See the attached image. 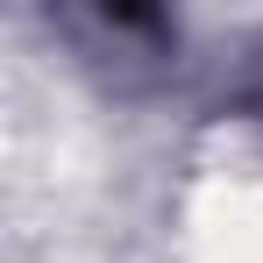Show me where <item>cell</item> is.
Returning a JSON list of instances; mask_svg holds the SVG:
<instances>
[{
  "label": "cell",
  "mask_w": 263,
  "mask_h": 263,
  "mask_svg": "<svg viewBox=\"0 0 263 263\" xmlns=\"http://www.w3.org/2000/svg\"><path fill=\"white\" fill-rule=\"evenodd\" d=\"M57 29L114 86H149L157 71L178 64V22L164 7H64Z\"/></svg>",
  "instance_id": "6da1fadb"
},
{
  "label": "cell",
  "mask_w": 263,
  "mask_h": 263,
  "mask_svg": "<svg viewBox=\"0 0 263 263\" xmlns=\"http://www.w3.org/2000/svg\"><path fill=\"white\" fill-rule=\"evenodd\" d=\"M228 107H235V114H263V36L249 43V64H242V86L228 92Z\"/></svg>",
  "instance_id": "7a4b0ae2"
}]
</instances>
